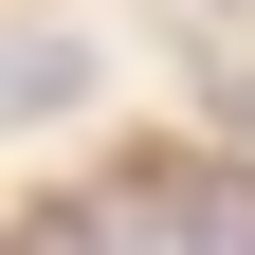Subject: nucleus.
Masks as SVG:
<instances>
[{
    "label": "nucleus",
    "mask_w": 255,
    "mask_h": 255,
    "mask_svg": "<svg viewBox=\"0 0 255 255\" xmlns=\"http://www.w3.org/2000/svg\"><path fill=\"white\" fill-rule=\"evenodd\" d=\"M0 255H110V219H18Z\"/></svg>",
    "instance_id": "2"
},
{
    "label": "nucleus",
    "mask_w": 255,
    "mask_h": 255,
    "mask_svg": "<svg viewBox=\"0 0 255 255\" xmlns=\"http://www.w3.org/2000/svg\"><path fill=\"white\" fill-rule=\"evenodd\" d=\"M91 110V37L73 18H18V37H0V128H73Z\"/></svg>",
    "instance_id": "1"
}]
</instances>
